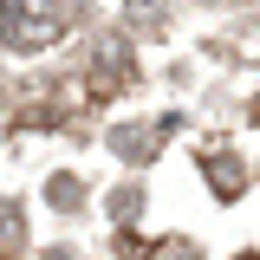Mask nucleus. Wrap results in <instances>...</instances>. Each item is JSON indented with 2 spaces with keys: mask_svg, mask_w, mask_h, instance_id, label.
<instances>
[{
  "mask_svg": "<svg viewBox=\"0 0 260 260\" xmlns=\"http://www.w3.org/2000/svg\"><path fill=\"white\" fill-rule=\"evenodd\" d=\"M72 32V0H0V39L13 52H46Z\"/></svg>",
  "mask_w": 260,
  "mask_h": 260,
  "instance_id": "obj_1",
  "label": "nucleus"
},
{
  "mask_svg": "<svg viewBox=\"0 0 260 260\" xmlns=\"http://www.w3.org/2000/svg\"><path fill=\"white\" fill-rule=\"evenodd\" d=\"M130 78H137V72H130V46L124 39H98L91 46V91L98 98H117Z\"/></svg>",
  "mask_w": 260,
  "mask_h": 260,
  "instance_id": "obj_2",
  "label": "nucleus"
},
{
  "mask_svg": "<svg viewBox=\"0 0 260 260\" xmlns=\"http://www.w3.org/2000/svg\"><path fill=\"white\" fill-rule=\"evenodd\" d=\"M208 176H215V195H221V202H234V195H241V182H247L234 156H215V162H208Z\"/></svg>",
  "mask_w": 260,
  "mask_h": 260,
  "instance_id": "obj_3",
  "label": "nucleus"
},
{
  "mask_svg": "<svg viewBox=\"0 0 260 260\" xmlns=\"http://www.w3.org/2000/svg\"><path fill=\"white\" fill-rule=\"evenodd\" d=\"M130 13H137V20L150 26V20H162V0H130Z\"/></svg>",
  "mask_w": 260,
  "mask_h": 260,
  "instance_id": "obj_4",
  "label": "nucleus"
},
{
  "mask_svg": "<svg viewBox=\"0 0 260 260\" xmlns=\"http://www.w3.org/2000/svg\"><path fill=\"white\" fill-rule=\"evenodd\" d=\"M241 260H260V254H241Z\"/></svg>",
  "mask_w": 260,
  "mask_h": 260,
  "instance_id": "obj_5",
  "label": "nucleus"
}]
</instances>
